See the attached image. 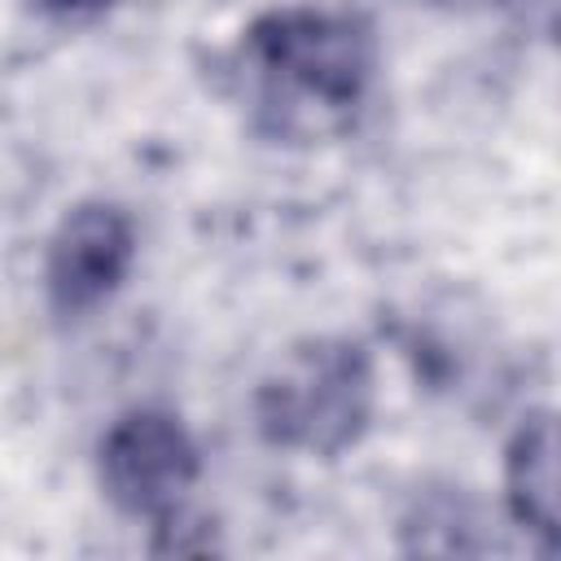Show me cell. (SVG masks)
<instances>
[{
    "mask_svg": "<svg viewBox=\"0 0 561 561\" xmlns=\"http://www.w3.org/2000/svg\"><path fill=\"white\" fill-rule=\"evenodd\" d=\"M140 254L136 215L114 197H83L61 210L44 241V302L53 320L79 324L110 307Z\"/></svg>",
    "mask_w": 561,
    "mask_h": 561,
    "instance_id": "obj_4",
    "label": "cell"
},
{
    "mask_svg": "<svg viewBox=\"0 0 561 561\" xmlns=\"http://www.w3.org/2000/svg\"><path fill=\"white\" fill-rule=\"evenodd\" d=\"M39 18L48 22H61V26H88V22H101L118 0H26Z\"/></svg>",
    "mask_w": 561,
    "mask_h": 561,
    "instance_id": "obj_7",
    "label": "cell"
},
{
    "mask_svg": "<svg viewBox=\"0 0 561 561\" xmlns=\"http://www.w3.org/2000/svg\"><path fill=\"white\" fill-rule=\"evenodd\" d=\"M377 416V355L355 333L289 342L250 390L259 443L289 456L337 460L359 447Z\"/></svg>",
    "mask_w": 561,
    "mask_h": 561,
    "instance_id": "obj_2",
    "label": "cell"
},
{
    "mask_svg": "<svg viewBox=\"0 0 561 561\" xmlns=\"http://www.w3.org/2000/svg\"><path fill=\"white\" fill-rule=\"evenodd\" d=\"M504 491L500 508L504 522L530 539L543 557L561 543V513H557V416L552 408H526L504 443Z\"/></svg>",
    "mask_w": 561,
    "mask_h": 561,
    "instance_id": "obj_5",
    "label": "cell"
},
{
    "mask_svg": "<svg viewBox=\"0 0 561 561\" xmlns=\"http://www.w3.org/2000/svg\"><path fill=\"white\" fill-rule=\"evenodd\" d=\"M430 9H443V13H491L500 9V0H421Z\"/></svg>",
    "mask_w": 561,
    "mask_h": 561,
    "instance_id": "obj_9",
    "label": "cell"
},
{
    "mask_svg": "<svg viewBox=\"0 0 561 561\" xmlns=\"http://www.w3.org/2000/svg\"><path fill=\"white\" fill-rule=\"evenodd\" d=\"M377 70V26L355 9L272 4L241 26L232 48V79L250 131L272 145L351 136Z\"/></svg>",
    "mask_w": 561,
    "mask_h": 561,
    "instance_id": "obj_1",
    "label": "cell"
},
{
    "mask_svg": "<svg viewBox=\"0 0 561 561\" xmlns=\"http://www.w3.org/2000/svg\"><path fill=\"white\" fill-rule=\"evenodd\" d=\"M500 13H508L526 35H535L543 44L557 31V0H500Z\"/></svg>",
    "mask_w": 561,
    "mask_h": 561,
    "instance_id": "obj_8",
    "label": "cell"
},
{
    "mask_svg": "<svg viewBox=\"0 0 561 561\" xmlns=\"http://www.w3.org/2000/svg\"><path fill=\"white\" fill-rule=\"evenodd\" d=\"M92 469L114 513L153 526L193 500L202 482V447L180 412L136 403L101 430Z\"/></svg>",
    "mask_w": 561,
    "mask_h": 561,
    "instance_id": "obj_3",
    "label": "cell"
},
{
    "mask_svg": "<svg viewBox=\"0 0 561 561\" xmlns=\"http://www.w3.org/2000/svg\"><path fill=\"white\" fill-rule=\"evenodd\" d=\"M504 526H495V508H486L465 486L421 491L412 508L399 517V548L425 557H486L500 552Z\"/></svg>",
    "mask_w": 561,
    "mask_h": 561,
    "instance_id": "obj_6",
    "label": "cell"
}]
</instances>
